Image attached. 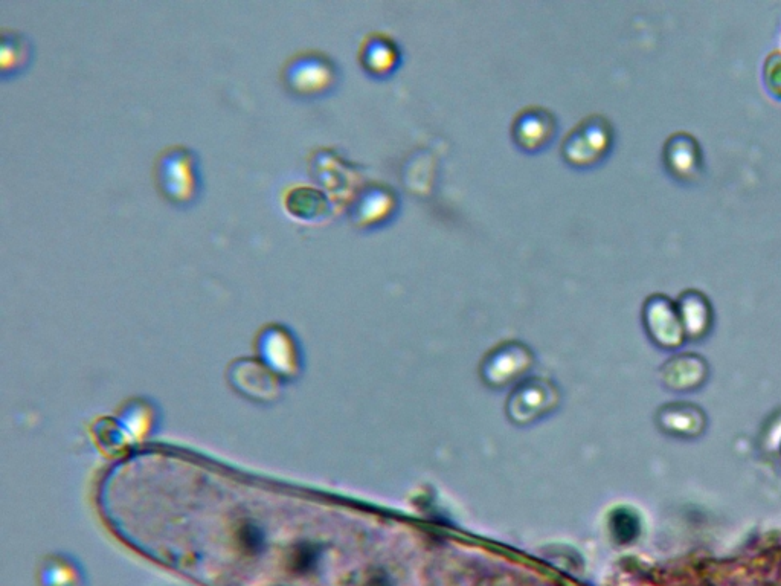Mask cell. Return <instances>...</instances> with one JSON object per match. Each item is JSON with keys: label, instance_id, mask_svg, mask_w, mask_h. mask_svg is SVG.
Wrapping results in <instances>:
<instances>
[{"label": "cell", "instance_id": "cell-1", "mask_svg": "<svg viewBox=\"0 0 781 586\" xmlns=\"http://www.w3.org/2000/svg\"><path fill=\"white\" fill-rule=\"evenodd\" d=\"M153 179L156 190L170 205L180 210L193 207L199 202L203 191L199 155L188 145L165 147L156 156Z\"/></svg>", "mask_w": 781, "mask_h": 586}, {"label": "cell", "instance_id": "cell-5", "mask_svg": "<svg viewBox=\"0 0 781 586\" xmlns=\"http://www.w3.org/2000/svg\"><path fill=\"white\" fill-rule=\"evenodd\" d=\"M559 133V121L551 110L530 106L519 110L512 123V139L521 152L537 155L550 149Z\"/></svg>", "mask_w": 781, "mask_h": 586}, {"label": "cell", "instance_id": "cell-4", "mask_svg": "<svg viewBox=\"0 0 781 586\" xmlns=\"http://www.w3.org/2000/svg\"><path fill=\"white\" fill-rule=\"evenodd\" d=\"M399 193L379 182L362 185L351 197L348 217L359 231H376L391 225L400 213Z\"/></svg>", "mask_w": 781, "mask_h": 586}, {"label": "cell", "instance_id": "cell-6", "mask_svg": "<svg viewBox=\"0 0 781 586\" xmlns=\"http://www.w3.org/2000/svg\"><path fill=\"white\" fill-rule=\"evenodd\" d=\"M360 68L374 80H388L403 63V52L399 43L385 33L367 34L357 51Z\"/></svg>", "mask_w": 781, "mask_h": 586}, {"label": "cell", "instance_id": "cell-8", "mask_svg": "<svg viewBox=\"0 0 781 586\" xmlns=\"http://www.w3.org/2000/svg\"><path fill=\"white\" fill-rule=\"evenodd\" d=\"M33 43L19 31L2 28L0 31V72L2 78H14L33 62Z\"/></svg>", "mask_w": 781, "mask_h": 586}, {"label": "cell", "instance_id": "cell-3", "mask_svg": "<svg viewBox=\"0 0 781 586\" xmlns=\"http://www.w3.org/2000/svg\"><path fill=\"white\" fill-rule=\"evenodd\" d=\"M614 145L612 124L602 115L586 116L563 139L560 155L574 170L586 171L606 161Z\"/></svg>", "mask_w": 781, "mask_h": 586}, {"label": "cell", "instance_id": "cell-7", "mask_svg": "<svg viewBox=\"0 0 781 586\" xmlns=\"http://www.w3.org/2000/svg\"><path fill=\"white\" fill-rule=\"evenodd\" d=\"M284 210L299 222L316 223L332 213V202L324 191L309 185H295L284 193Z\"/></svg>", "mask_w": 781, "mask_h": 586}, {"label": "cell", "instance_id": "cell-2", "mask_svg": "<svg viewBox=\"0 0 781 586\" xmlns=\"http://www.w3.org/2000/svg\"><path fill=\"white\" fill-rule=\"evenodd\" d=\"M280 80L290 97L316 101L338 89L342 71L330 55L319 49H304L290 55L281 66Z\"/></svg>", "mask_w": 781, "mask_h": 586}]
</instances>
